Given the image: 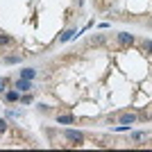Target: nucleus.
<instances>
[{"label":"nucleus","instance_id":"f3484780","mask_svg":"<svg viewBox=\"0 0 152 152\" xmlns=\"http://www.w3.org/2000/svg\"><path fill=\"white\" fill-rule=\"evenodd\" d=\"M0 91H7V89H5V82H2V80H0Z\"/></svg>","mask_w":152,"mask_h":152},{"label":"nucleus","instance_id":"6e6552de","mask_svg":"<svg viewBox=\"0 0 152 152\" xmlns=\"http://www.w3.org/2000/svg\"><path fill=\"white\" fill-rule=\"evenodd\" d=\"M9 45H14V37H9V34H5V32H0V48H9Z\"/></svg>","mask_w":152,"mask_h":152},{"label":"nucleus","instance_id":"1a4fd4ad","mask_svg":"<svg viewBox=\"0 0 152 152\" xmlns=\"http://www.w3.org/2000/svg\"><path fill=\"white\" fill-rule=\"evenodd\" d=\"M73 37H75V27H70V30L61 32V34H59V43H66V41H70Z\"/></svg>","mask_w":152,"mask_h":152},{"label":"nucleus","instance_id":"dca6fc26","mask_svg":"<svg viewBox=\"0 0 152 152\" xmlns=\"http://www.w3.org/2000/svg\"><path fill=\"white\" fill-rule=\"evenodd\" d=\"M145 27H148V30H152V18H148V20H145Z\"/></svg>","mask_w":152,"mask_h":152},{"label":"nucleus","instance_id":"39448f33","mask_svg":"<svg viewBox=\"0 0 152 152\" xmlns=\"http://www.w3.org/2000/svg\"><path fill=\"white\" fill-rule=\"evenodd\" d=\"M55 121H57L59 125H75V123H77V116H73V114H66V111L61 114V111H59V114L55 116Z\"/></svg>","mask_w":152,"mask_h":152},{"label":"nucleus","instance_id":"ddd939ff","mask_svg":"<svg viewBox=\"0 0 152 152\" xmlns=\"http://www.w3.org/2000/svg\"><path fill=\"white\" fill-rule=\"evenodd\" d=\"M32 100H34V98H32L30 93H27V95H25V93L20 95V102H23V104H32Z\"/></svg>","mask_w":152,"mask_h":152},{"label":"nucleus","instance_id":"f257e3e1","mask_svg":"<svg viewBox=\"0 0 152 152\" xmlns=\"http://www.w3.org/2000/svg\"><path fill=\"white\" fill-rule=\"evenodd\" d=\"M64 141H66V145H70V148H80V145H84V132H80V129H70V127H66L64 129Z\"/></svg>","mask_w":152,"mask_h":152},{"label":"nucleus","instance_id":"7ed1b4c3","mask_svg":"<svg viewBox=\"0 0 152 152\" xmlns=\"http://www.w3.org/2000/svg\"><path fill=\"white\" fill-rule=\"evenodd\" d=\"M116 121H118V125H125V127H129V125H136L139 116L134 114V111H123V114H118V116H116Z\"/></svg>","mask_w":152,"mask_h":152},{"label":"nucleus","instance_id":"20e7f679","mask_svg":"<svg viewBox=\"0 0 152 152\" xmlns=\"http://www.w3.org/2000/svg\"><path fill=\"white\" fill-rule=\"evenodd\" d=\"M14 89H18L20 93H30V91L34 89V84H32V80H25V77H18V80L14 82Z\"/></svg>","mask_w":152,"mask_h":152},{"label":"nucleus","instance_id":"2eb2a0df","mask_svg":"<svg viewBox=\"0 0 152 152\" xmlns=\"http://www.w3.org/2000/svg\"><path fill=\"white\" fill-rule=\"evenodd\" d=\"M7 127H9V125H7V121H0V134H5Z\"/></svg>","mask_w":152,"mask_h":152},{"label":"nucleus","instance_id":"423d86ee","mask_svg":"<svg viewBox=\"0 0 152 152\" xmlns=\"http://www.w3.org/2000/svg\"><path fill=\"white\" fill-rule=\"evenodd\" d=\"M20 61H23V55H5L2 57V64H7V66H16Z\"/></svg>","mask_w":152,"mask_h":152},{"label":"nucleus","instance_id":"f03ea898","mask_svg":"<svg viewBox=\"0 0 152 152\" xmlns=\"http://www.w3.org/2000/svg\"><path fill=\"white\" fill-rule=\"evenodd\" d=\"M116 41H118L121 48H134V45H136V37L129 34V32H118V34H116Z\"/></svg>","mask_w":152,"mask_h":152},{"label":"nucleus","instance_id":"0eeeda50","mask_svg":"<svg viewBox=\"0 0 152 152\" xmlns=\"http://www.w3.org/2000/svg\"><path fill=\"white\" fill-rule=\"evenodd\" d=\"M5 100H7V102H18V100H20L18 89H9V91H5Z\"/></svg>","mask_w":152,"mask_h":152},{"label":"nucleus","instance_id":"f8f14e48","mask_svg":"<svg viewBox=\"0 0 152 152\" xmlns=\"http://www.w3.org/2000/svg\"><path fill=\"white\" fill-rule=\"evenodd\" d=\"M148 136V132H132V141H136V143H139V141H143Z\"/></svg>","mask_w":152,"mask_h":152},{"label":"nucleus","instance_id":"9b49d317","mask_svg":"<svg viewBox=\"0 0 152 152\" xmlns=\"http://www.w3.org/2000/svg\"><path fill=\"white\" fill-rule=\"evenodd\" d=\"M20 77H25V80H34V77H37V68H23V70H20Z\"/></svg>","mask_w":152,"mask_h":152},{"label":"nucleus","instance_id":"4468645a","mask_svg":"<svg viewBox=\"0 0 152 152\" xmlns=\"http://www.w3.org/2000/svg\"><path fill=\"white\" fill-rule=\"evenodd\" d=\"M102 41H104V37H102V34H98V37H91V43H102Z\"/></svg>","mask_w":152,"mask_h":152},{"label":"nucleus","instance_id":"9d476101","mask_svg":"<svg viewBox=\"0 0 152 152\" xmlns=\"http://www.w3.org/2000/svg\"><path fill=\"white\" fill-rule=\"evenodd\" d=\"M139 48L143 52H152V39H141V41H139Z\"/></svg>","mask_w":152,"mask_h":152}]
</instances>
